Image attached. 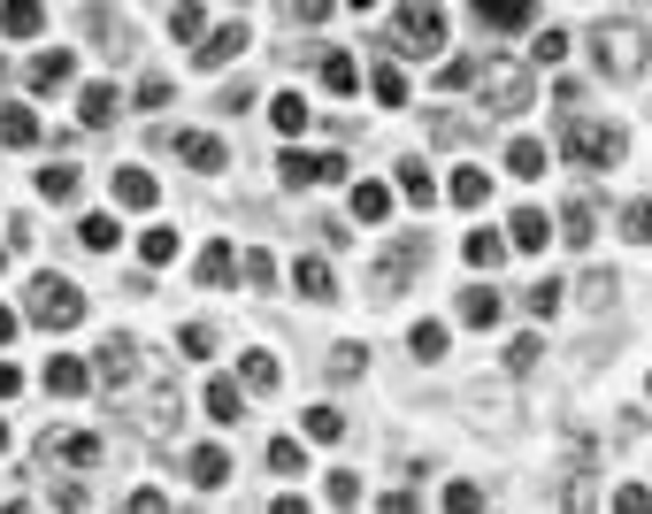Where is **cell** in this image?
<instances>
[{"mask_svg":"<svg viewBox=\"0 0 652 514\" xmlns=\"http://www.w3.org/2000/svg\"><path fill=\"white\" fill-rule=\"evenodd\" d=\"M591 62H599V77H638L645 69V31L630 23V15H607V23H591Z\"/></svg>","mask_w":652,"mask_h":514,"instance_id":"obj_1","label":"cell"},{"mask_svg":"<svg viewBox=\"0 0 652 514\" xmlns=\"http://www.w3.org/2000/svg\"><path fill=\"white\" fill-rule=\"evenodd\" d=\"M477 93H484L491 116H522V108H537V77H530V62H514V54H499L477 69Z\"/></svg>","mask_w":652,"mask_h":514,"instance_id":"obj_2","label":"cell"},{"mask_svg":"<svg viewBox=\"0 0 652 514\" xmlns=\"http://www.w3.org/2000/svg\"><path fill=\"white\" fill-rule=\"evenodd\" d=\"M23 315H31L39 331H77V323H85V292H77L70 277H31Z\"/></svg>","mask_w":652,"mask_h":514,"instance_id":"obj_3","label":"cell"},{"mask_svg":"<svg viewBox=\"0 0 652 514\" xmlns=\"http://www.w3.org/2000/svg\"><path fill=\"white\" fill-rule=\"evenodd\" d=\"M392 46H399V54H438V46H446V8H438V0H399Z\"/></svg>","mask_w":652,"mask_h":514,"instance_id":"obj_4","label":"cell"},{"mask_svg":"<svg viewBox=\"0 0 652 514\" xmlns=\"http://www.w3.org/2000/svg\"><path fill=\"white\" fill-rule=\"evenodd\" d=\"M622 154H630V131H622V124H568V162H584V170H622Z\"/></svg>","mask_w":652,"mask_h":514,"instance_id":"obj_5","label":"cell"},{"mask_svg":"<svg viewBox=\"0 0 652 514\" xmlns=\"http://www.w3.org/2000/svg\"><path fill=\"white\" fill-rule=\"evenodd\" d=\"M254 39H246V23H223V31H200V46H192V62L200 69H223V62H238Z\"/></svg>","mask_w":652,"mask_h":514,"instance_id":"obj_6","label":"cell"},{"mask_svg":"<svg viewBox=\"0 0 652 514\" xmlns=\"http://www.w3.org/2000/svg\"><path fill=\"white\" fill-rule=\"evenodd\" d=\"M553 238H560L553 215H537V207H514V215H506V246H514V254H545Z\"/></svg>","mask_w":652,"mask_h":514,"instance_id":"obj_7","label":"cell"},{"mask_svg":"<svg viewBox=\"0 0 652 514\" xmlns=\"http://www.w3.org/2000/svg\"><path fill=\"white\" fill-rule=\"evenodd\" d=\"M77 77V54L70 46H46V54H31V93H62Z\"/></svg>","mask_w":652,"mask_h":514,"instance_id":"obj_8","label":"cell"},{"mask_svg":"<svg viewBox=\"0 0 652 514\" xmlns=\"http://www.w3.org/2000/svg\"><path fill=\"white\" fill-rule=\"evenodd\" d=\"M423 269V238H399V246H384V261H376V292H392L399 277H415Z\"/></svg>","mask_w":652,"mask_h":514,"instance_id":"obj_9","label":"cell"},{"mask_svg":"<svg viewBox=\"0 0 652 514\" xmlns=\"http://www.w3.org/2000/svg\"><path fill=\"white\" fill-rule=\"evenodd\" d=\"M85 384H93V361H77V353H54V361H46V392H54V399H77Z\"/></svg>","mask_w":652,"mask_h":514,"instance_id":"obj_10","label":"cell"},{"mask_svg":"<svg viewBox=\"0 0 652 514\" xmlns=\"http://www.w3.org/2000/svg\"><path fill=\"white\" fill-rule=\"evenodd\" d=\"M131 376H139V345L124 339V331L100 339V384H131Z\"/></svg>","mask_w":652,"mask_h":514,"instance_id":"obj_11","label":"cell"},{"mask_svg":"<svg viewBox=\"0 0 652 514\" xmlns=\"http://www.w3.org/2000/svg\"><path fill=\"white\" fill-rule=\"evenodd\" d=\"M0 31L8 39H39L46 31V0H0Z\"/></svg>","mask_w":652,"mask_h":514,"instance_id":"obj_12","label":"cell"},{"mask_svg":"<svg viewBox=\"0 0 652 514\" xmlns=\"http://www.w3.org/2000/svg\"><path fill=\"white\" fill-rule=\"evenodd\" d=\"M177 154H184V162H192V170H231V154H223V139H215V131H184V139H177Z\"/></svg>","mask_w":652,"mask_h":514,"instance_id":"obj_13","label":"cell"},{"mask_svg":"<svg viewBox=\"0 0 652 514\" xmlns=\"http://www.w3.org/2000/svg\"><path fill=\"white\" fill-rule=\"evenodd\" d=\"M446 200L477 215V207H484V200H491V170H469V162H461V170L446 176Z\"/></svg>","mask_w":652,"mask_h":514,"instance_id":"obj_14","label":"cell"},{"mask_svg":"<svg viewBox=\"0 0 652 514\" xmlns=\"http://www.w3.org/2000/svg\"><path fill=\"white\" fill-rule=\"evenodd\" d=\"M116 207H154V170L124 162V170H116Z\"/></svg>","mask_w":652,"mask_h":514,"instance_id":"obj_15","label":"cell"},{"mask_svg":"<svg viewBox=\"0 0 652 514\" xmlns=\"http://www.w3.org/2000/svg\"><path fill=\"white\" fill-rule=\"evenodd\" d=\"M292 285H300V300H338V277H330L323 254H308V261L292 269Z\"/></svg>","mask_w":652,"mask_h":514,"instance_id":"obj_16","label":"cell"},{"mask_svg":"<svg viewBox=\"0 0 652 514\" xmlns=\"http://www.w3.org/2000/svg\"><path fill=\"white\" fill-rule=\"evenodd\" d=\"M269 124H277V139H300V131H308V100L285 85V93L269 100Z\"/></svg>","mask_w":652,"mask_h":514,"instance_id":"obj_17","label":"cell"},{"mask_svg":"<svg viewBox=\"0 0 652 514\" xmlns=\"http://www.w3.org/2000/svg\"><path fill=\"white\" fill-rule=\"evenodd\" d=\"M345 207H353V223H384L392 215V184H353Z\"/></svg>","mask_w":652,"mask_h":514,"instance_id":"obj_18","label":"cell"},{"mask_svg":"<svg viewBox=\"0 0 652 514\" xmlns=\"http://www.w3.org/2000/svg\"><path fill=\"white\" fill-rule=\"evenodd\" d=\"M77 246H85V254H116V246H124V223H116V215H85V223H77Z\"/></svg>","mask_w":652,"mask_h":514,"instance_id":"obj_19","label":"cell"},{"mask_svg":"<svg viewBox=\"0 0 652 514\" xmlns=\"http://www.w3.org/2000/svg\"><path fill=\"white\" fill-rule=\"evenodd\" d=\"M192 277H200V285H231V277H238V254H231V246L215 238V246H200V261H192Z\"/></svg>","mask_w":652,"mask_h":514,"instance_id":"obj_20","label":"cell"},{"mask_svg":"<svg viewBox=\"0 0 652 514\" xmlns=\"http://www.w3.org/2000/svg\"><path fill=\"white\" fill-rule=\"evenodd\" d=\"M207 415H215V422H238V415H246V384H238V376H215V384H207Z\"/></svg>","mask_w":652,"mask_h":514,"instance_id":"obj_21","label":"cell"},{"mask_svg":"<svg viewBox=\"0 0 652 514\" xmlns=\"http://www.w3.org/2000/svg\"><path fill=\"white\" fill-rule=\"evenodd\" d=\"M192 484H200V492H223V484H231V453H223V446H200V453H192Z\"/></svg>","mask_w":652,"mask_h":514,"instance_id":"obj_22","label":"cell"},{"mask_svg":"<svg viewBox=\"0 0 652 514\" xmlns=\"http://www.w3.org/2000/svg\"><path fill=\"white\" fill-rule=\"evenodd\" d=\"M545 162H553V154H545V139H514V147H506V176H522V184H530V176H545Z\"/></svg>","mask_w":652,"mask_h":514,"instance_id":"obj_23","label":"cell"},{"mask_svg":"<svg viewBox=\"0 0 652 514\" xmlns=\"http://www.w3.org/2000/svg\"><path fill=\"white\" fill-rule=\"evenodd\" d=\"M139 254H147V269H169V261H177V254H184V238H177V231H169V223H154V231H147V238H139Z\"/></svg>","mask_w":652,"mask_h":514,"instance_id":"obj_24","label":"cell"},{"mask_svg":"<svg viewBox=\"0 0 652 514\" xmlns=\"http://www.w3.org/2000/svg\"><path fill=\"white\" fill-rule=\"evenodd\" d=\"M54 446H62L70 469H100V430H70V438H54Z\"/></svg>","mask_w":652,"mask_h":514,"instance_id":"obj_25","label":"cell"},{"mask_svg":"<svg viewBox=\"0 0 652 514\" xmlns=\"http://www.w3.org/2000/svg\"><path fill=\"white\" fill-rule=\"evenodd\" d=\"M269 469H277V476H300V469H308V438H285V430H277V438H269Z\"/></svg>","mask_w":652,"mask_h":514,"instance_id":"obj_26","label":"cell"},{"mask_svg":"<svg viewBox=\"0 0 652 514\" xmlns=\"http://www.w3.org/2000/svg\"><path fill=\"white\" fill-rule=\"evenodd\" d=\"M399 192H407V207H430L438 200V176L423 170V162H399Z\"/></svg>","mask_w":652,"mask_h":514,"instance_id":"obj_27","label":"cell"},{"mask_svg":"<svg viewBox=\"0 0 652 514\" xmlns=\"http://www.w3.org/2000/svg\"><path fill=\"white\" fill-rule=\"evenodd\" d=\"M499 254H506V238H491V231H469V238H461V261H469V269H499Z\"/></svg>","mask_w":652,"mask_h":514,"instance_id":"obj_28","label":"cell"},{"mask_svg":"<svg viewBox=\"0 0 652 514\" xmlns=\"http://www.w3.org/2000/svg\"><path fill=\"white\" fill-rule=\"evenodd\" d=\"M338 430H345V415H338V407H308V415H300V438H308V446H330Z\"/></svg>","mask_w":652,"mask_h":514,"instance_id":"obj_29","label":"cell"},{"mask_svg":"<svg viewBox=\"0 0 652 514\" xmlns=\"http://www.w3.org/2000/svg\"><path fill=\"white\" fill-rule=\"evenodd\" d=\"M614 223H622V238H630V246H652V200H622V215H614Z\"/></svg>","mask_w":652,"mask_h":514,"instance_id":"obj_30","label":"cell"},{"mask_svg":"<svg viewBox=\"0 0 652 514\" xmlns=\"http://www.w3.org/2000/svg\"><path fill=\"white\" fill-rule=\"evenodd\" d=\"M368 93H376L384 108H407V69H399V62H384V69L368 77Z\"/></svg>","mask_w":652,"mask_h":514,"instance_id":"obj_31","label":"cell"},{"mask_svg":"<svg viewBox=\"0 0 652 514\" xmlns=\"http://www.w3.org/2000/svg\"><path fill=\"white\" fill-rule=\"evenodd\" d=\"M77 116H85V124L100 131V124L116 116V85H85V93H77Z\"/></svg>","mask_w":652,"mask_h":514,"instance_id":"obj_32","label":"cell"},{"mask_svg":"<svg viewBox=\"0 0 652 514\" xmlns=\"http://www.w3.org/2000/svg\"><path fill=\"white\" fill-rule=\"evenodd\" d=\"M238 384L246 392H277V353H246L238 361Z\"/></svg>","mask_w":652,"mask_h":514,"instance_id":"obj_33","label":"cell"},{"mask_svg":"<svg viewBox=\"0 0 652 514\" xmlns=\"http://www.w3.org/2000/svg\"><path fill=\"white\" fill-rule=\"evenodd\" d=\"M484 23H499V31H514V23H530V0H469Z\"/></svg>","mask_w":652,"mask_h":514,"instance_id":"obj_34","label":"cell"},{"mask_svg":"<svg viewBox=\"0 0 652 514\" xmlns=\"http://www.w3.org/2000/svg\"><path fill=\"white\" fill-rule=\"evenodd\" d=\"M461 323H469V331H491V323H499V292H461Z\"/></svg>","mask_w":652,"mask_h":514,"instance_id":"obj_35","label":"cell"},{"mask_svg":"<svg viewBox=\"0 0 652 514\" xmlns=\"http://www.w3.org/2000/svg\"><path fill=\"white\" fill-rule=\"evenodd\" d=\"M39 176V200H77V170L70 162H54V170H31Z\"/></svg>","mask_w":652,"mask_h":514,"instance_id":"obj_36","label":"cell"},{"mask_svg":"<svg viewBox=\"0 0 652 514\" xmlns=\"http://www.w3.org/2000/svg\"><path fill=\"white\" fill-rule=\"evenodd\" d=\"M0 139H8V147H39V116H31V108H8V116H0Z\"/></svg>","mask_w":652,"mask_h":514,"instance_id":"obj_37","label":"cell"},{"mask_svg":"<svg viewBox=\"0 0 652 514\" xmlns=\"http://www.w3.org/2000/svg\"><path fill=\"white\" fill-rule=\"evenodd\" d=\"M361 368H368V345H330V376H338V384H353V376H361Z\"/></svg>","mask_w":652,"mask_h":514,"instance_id":"obj_38","label":"cell"},{"mask_svg":"<svg viewBox=\"0 0 652 514\" xmlns=\"http://www.w3.org/2000/svg\"><path fill=\"white\" fill-rule=\"evenodd\" d=\"M407 345H415V361H446V323H415Z\"/></svg>","mask_w":652,"mask_h":514,"instance_id":"obj_39","label":"cell"},{"mask_svg":"<svg viewBox=\"0 0 652 514\" xmlns=\"http://www.w3.org/2000/svg\"><path fill=\"white\" fill-rule=\"evenodd\" d=\"M560 238L591 246V200H568V207H560Z\"/></svg>","mask_w":652,"mask_h":514,"instance_id":"obj_40","label":"cell"},{"mask_svg":"<svg viewBox=\"0 0 652 514\" xmlns=\"http://www.w3.org/2000/svg\"><path fill=\"white\" fill-rule=\"evenodd\" d=\"M323 500H330V507H361V476H353V469H330Z\"/></svg>","mask_w":652,"mask_h":514,"instance_id":"obj_41","label":"cell"},{"mask_svg":"<svg viewBox=\"0 0 652 514\" xmlns=\"http://www.w3.org/2000/svg\"><path fill=\"white\" fill-rule=\"evenodd\" d=\"M323 85H330V93H353V85H361L353 54H323Z\"/></svg>","mask_w":652,"mask_h":514,"instance_id":"obj_42","label":"cell"},{"mask_svg":"<svg viewBox=\"0 0 652 514\" xmlns=\"http://www.w3.org/2000/svg\"><path fill=\"white\" fill-rule=\"evenodd\" d=\"M169 31H177V39H200V31H207L200 0H177V8H169Z\"/></svg>","mask_w":652,"mask_h":514,"instance_id":"obj_43","label":"cell"},{"mask_svg":"<svg viewBox=\"0 0 652 514\" xmlns=\"http://www.w3.org/2000/svg\"><path fill=\"white\" fill-rule=\"evenodd\" d=\"M560 300H568V285H560V277L530 285V315H560Z\"/></svg>","mask_w":652,"mask_h":514,"instance_id":"obj_44","label":"cell"},{"mask_svg":"<svg viewBox=\"0 0 652 514\" xmlns=\"http://www.w3.org/2000/svg\"><path fill=\"white\" fill-rule=\"evenodd\" d=\"M537 353H545V345H537V331H522V339L506 345V368H514V376H530V368H537Z\"/></svg>","mask_w":652,"mask_h":514,"instance_id":"obj_45","label":"cell"},{"mask_svg":"<svg viewBox=\"0 0 652 514\" xmlns=\"http://www.w3.org/2000/svg\"><path fill=\"white\" fill-rule=\"evenodd\" d=\"M238 277H246L254 292H269V285H277V261H269V254H246V261H238Z\"/></svg>","mask_w":652,"mask_h":514,"instance_id":"obj_46","label":"cell"},{"mask_svg":"<svg viewBox=\"0 0 652 514\" xmlns=\"http://www.w3.org/2000/svg\"><path fill=\"white\" fill-rule=\"evenodd\" d=\"M169 100H177V85H169L162 69H154V77H139V108H169Z\"/></svg>","mask_w":652,"mask_h":514,"instance_id":"obj_47","label":"cell"},{"mask_svg":"<svg viewBox=\"0 0 652 514\" xmlns=\"http://www.w3.org/2000/svg\"><path fill=\"white\" fill-rule=\"evenodd\" d=\"M177 345H184L192 361H207V353H215V331H207V323H184V331H177Z\"/></svg>","mask_w":652,"mask_h":514,"instance_id":"obj_48","label":"cell"},{"mask_svg":"<svg viewBox=\"0 0 652 514\" xmlns=\"http://www.w3.org/2000/svg\"><path fill=\"white\" fill-rule=\"evenodd\" d=\"M560 54H568V31H537L530 39V62H560Z\"/></svg>","mask_w":652,"mask_h":514,"instance_id":"obj_49","label":"cell"},{"mask_svg":"<svg viewBox=\"0 0 652 514\" xmlns=\"http://www.w3.org/2000/svg\"><path fill=\"white\" fill-rule=\"evenodd\" d=\"M438 85H446V93H469L477 69H469V62H438Z\"/></svg>","mask_w":652,"mask_h":514,"instance_id":"obj_50","label":"cell"},{"mask_svg":"<svg viewBox=\"0 0 652 514\" xmlns=\"http://www.w3.org/2000/svg\"><path fill=\"white\" fill-rule=\"evenodd\" d=\"M614 507H622V514H645L652 492H645V484H622V492H614Z\"/></svg>","mask_w":652,"mask_h":514,"instance_id":"obj_51","label":"cell"},{"mask_svg":"<svg viewBox=\"0 0 652 514\" xmlns=\"http://www.w3.org/2000/svg\"><path fill=\"white\" fill-rule=\"evenodd\" d=\"M446 507L469 514V507H484V492H477V484H453V492H446Z\"/></svg>","mask_w":652,"mask_h":514,"instance_id":"obj_52","label":"cell"},{"mask_svg":"<svg viewBox=\"0 0 652 514\" xmlns=\"http://www.w3.org/2000/svg\"><path fill=\"white\" fill-rule=\"evenodd\" d=\"M330 8H338V0H292V15H300V23H323Z\"/></svg>","mask_w":652,"mask_h":514,"instance_id":"obj_53","label":"cell"},{"mask_svg":"<svg viewBox=\"0 0 652 514\" xmlns=\"http://www.w3.org/2000/svg\"><path fill=\"white\" fill-rule=\"evenodd\" d=\"M15 392H23V368H15V361H0V399H15Z\"/></svg>","mask_w":652,"mask_h":514,"instance_id":"obj_54","label":"cell"},{"mask_svg":"<svg viewBox=\"0 0 652 514\" xmlns=\"http://www.w3.org/2000/svg\"><path fill=\"white\" fill-rule=\"evenodd\" d=\"M15 339V308H0V345Z\"/></svg>","mask_w":652,"mask_h":514,"instance_id":"obj_55","label":"cell"},{"mask_svg":"<svg viewBox=\"0 0 652 514\" xmlns=\"http://www.w3.org/2000/svg\"><path fill=\"white\" fill-rule=\"evenodd\" d=\"M0 453H8V422H0Z\"/></svg>","mask_w":652,"mask_h":514,"instance_id":"obj_56","label":"cell"},{"mask_svg":"<svg viewBox=\"0 0 652 514\" xmlns=\"http://www.w3.org/2000/svg\"><path fill=\"white\" fill-rule=\"evenodd\" d=\"M345 8H376V0H345Z\"/></svg>","mask_w":652,"mask_h":514,"instance_id":"obj_57","label":"cell"},{"mask_svg":"<svg viewBox=\"0 0 652 514\" xmlns=\"http://www.w3.org/2000/svg\"><path fill=\"white\" fill-rule=\"evenodd\" d=\"M0 269H8V254H0Z\"/></svg>","mask_w":652,"mask_h":514,"instance_id":"obj_58","label":"cell"},{"mask_svg":"<svg viewBox=\"0 0 652 514\" xmlns=\"http://www.w3.org/2000/svg\"><path fill=\"white\" fill-rule=\"evenodd\" d=\"M645 392H652V384H645Z\"/></svg>","mask_w":652,"mask_h":514,"instance_id":"obj_59","label":"cell"}]
</instances>
